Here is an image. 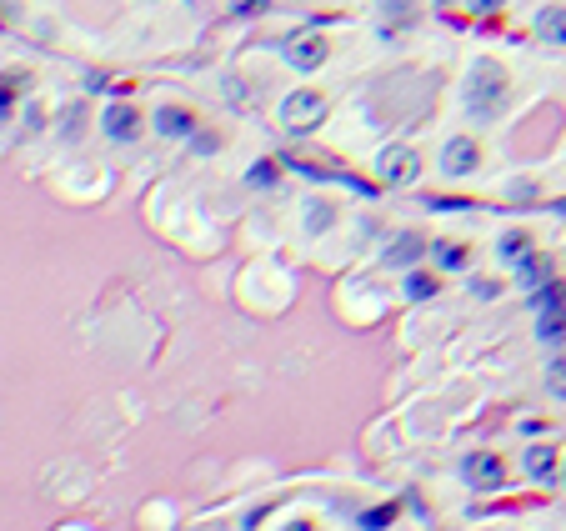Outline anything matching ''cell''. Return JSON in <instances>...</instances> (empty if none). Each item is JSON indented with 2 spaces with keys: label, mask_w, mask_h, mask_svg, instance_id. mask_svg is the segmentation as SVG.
<instances>
[{
  "label": "cell",
  "mask_w": 566,
  "mask_h": 531,
  "mask_svg": "<svg viewBox=\"0 0 566 531\" xmlns=\"http://www.w3.org/2000/svg\"><path fill=\"white\" fill-rule=\"evenodd\" d=\"M431 256V241L421 236V231H396L391 241H386V251H381V261L391 266V271H411V266H421Z\"/></svg>",
  "instance_id": "cell-8"
},
{
  "label": "cell",
  "mask_w": 566,
  "mask_h": 531,
  "mask_svg": "<svg viewBox=\"0 0 566 531\" xmlns=\"http://www.w3.org/2000/svg\"><path fill=\"white\" fill-rule=\"evenodd\" d=\"M276 181H281V166H276V161H256V166L246 171V186H251V191H271Z\"/></svg>",
  "instance_id": "cell-20"
},
{
  "label": "cell",
  "mask_w": 566,
  "mask_h": 531,
  "mask_svg": "<svg viewBox=\"0 0 566 531\" xmlns=\"http://www.w3.org/2000/svg\"><path fill=\"white\" fill-rule=\"evenodd\" d=\"M536 341L551 346V351L566 346V301H551V306L536 311Z\"/></svg>",
  "instance_id": "cell-11"
},
{
  "label": "cell",
  "mask_w": 566,
  "mask_h": 531,
  "mask_svg": "<svg viewBox=\"0 0 566 531\" xmlns=\"http://www.w3.org/2000/svg\"><path fill=\"white\" fill-rule=\"evenodd\" d=\"M546 391H551L556 401H566V356H551V361H546Z\"/></svg>",
  "instance_id": "cell-21"
},
{
  "label": "cell",
  "mask_w": 566,
  "mask_h": 531,
  "mask_svg": "<svg viewBox=\"0 0 566 531\" xmlns=\"http://www.w3.org/2000/svg\"><path fill=\"white\" fill-rule=\"evenodd\" d=\"M456 471H461V481L471 491H501L506 486V461L496 451H466Z\"/></svg>",
  "instance_id": "cell-4"
},
{
  "label": "cell",
  "mask_w": 566,
  "mask_h": 531,
  "mask_svg": "<svg viewBox=\"0 0 566 531\" xmlns=\"http://www.w3.org/2000/svg\"><path fill=\"white\" fill-rule=\"evenodd\" d=\"M531 31L546 46H566V6H541L536 21H531Z\"/></svg>",
  "instance_id": "cell-12"
},
{
  "label": "cell",
  "mask_w": 566,
  "mask_h": 531,
  "mask_svg": "<svg viewBox=\"0 0 566 531\" xmlns=\"http://www.w3.org/2000/svg\"><path fill=\"white\" fill-rule=\"evenodd\" d=\"M471 296L476 301H496L501 296V281L496 276H471Z\"/></svg>",
  "instance_id": "cell-22"
},
{
  "label": "cell",
  "mask_w": 566,
  "mask_h": 531,
  "mask_svg": "<svg viewBox=\"0 0 566 531\" xmlns=\"http://www.w3.org/2000/svg\"><path fill=\"white\" fill-rule=\"evenodd\" d=\"M501 0H471V11H496Z\"/></svg>",
  "instance_id": "cell-26"
},
{
  "label": "cell",
  "mask_w": 566,
  "mask_h": 531,
  "mask_svg": "<svg viewBox=\"0 0 566 531\" xmlns=\"http://www.w3.org/2000/svg\"><path fill=\"white\" fill-rule=\"evenodd\" d=\"M511 271H516V286H521V291H536V286H546V281L556 276V271H551V261H546L541 251H531L526 261H516Z\"/></svg>",
  "instance_id": "cell-15"
},
{
  "label": "cell",
  "mask_w": 566,
  "mask_h": 531,
  "mask_svg": "<svg viewBox=\"0 0 566 531\" xmlns=\"http://www.w3.org/2000/svg\"><path fill=\"white\" fill-rule=\"evenodd\" d=\"M496 256H501L506 266H516V261H526V256H531V231H521V226H511V231H501V236H496Z\"/></svg>",
  "instance_id": "cell-17"
},
{
  "label": "cell",
  "mask_w": 566,
  "mask_h": 531,
  "mask_svg": "<svg viewBox=\"0 0 566 531\" xmlns=\"http://www.w3.org/2000/svg\"><path fill=\"white\" fill-rule=\"evenodd\" d=\"M376 176H381L386 186H411V181L421 176V156H416V146L391 141V146L376 156Z\"/></svg>",
  "instance_id": "cell-5"
},
{
  "label": "cell",
  "mask_w": 566,
  "mask_h": 531,
  "mask_svg": "<svg viewBox=\"0 0 566 531\" xmlns=\"http://www.w3.org/2000/svg\"><path fill=\"white\" fill-rule=\"evenodd\" d=\"M556 481H561V491H566V456H561V476H556Z\"/></svg>",
  "instance_id": "cell-27"
},
{
  "label": "cell",
  "mask_w": 566,
  "mask_h": 531,
  "mask_svg": "<svg viewBox=\"0 0 566 531\" xmlns=\"http://www.w3.org/2000/svg\"><path fill=\"white\" fill-rule=\"evenodd\" d=\"M16 111V81L11 76H0V121H6Z\"/></svg>",
  "instance_id": "cell-23"
},
{
  "label": "cell",
  "mask_w": 566,
  "mask_h": 531,
  "mask_svg": "<svg viewBox=\"0 0 566 531\" xmlns=\"http://www.w3.org/2000/svg\"><path fill=\"white\" fill-rule=\"evenodd\" d=\"M151 126H156V136H161V141H186V136H196V116H191V106H181V101L156 106Z\"/></svg>",
  "instance_id": "cell-10"
},
{
  "label": "cell",
  "mask_w": 566,
  "mask_h": 531,
  "mask_svg": "<svg viewBox=\"0 0 566 531\" xmlns=\"http://www.w3.org/2000/svg\"><path fill=\"white\" fill-rule=\"evenodd\" d=\"M506 101H511V76H506V66L491 61V56L471 61L466 86H461V111H466L476 126H491V121L506 116Z\"/></svg>",
  "instance_id": "cell-1"
},
{
  "label": "cell",
  "mask_w": 566,
  "mask_h": 531,
  "mask_svg": "<svg viewBox=\"0 0 566 531\" xmlns=\"http://www.w3.org/2000/svg\"><path fill=\"white\" fill-rule=\"evenodd\" d=\"M101 131H106L116 146H131V141L141 136V111L126 106V101H111V106L101 111Z\"/></svg>",
  "instance_id": "cell-9"
},
{
  "label": "cell",
  "mask_w": 566,
  "mask_h": 531,
  "mask_svg": "<svg viewBox=\"0 0 566 531\" xmlns=\"http://www.w3.org/2000/svg\"><path fill=\"white\" fill-rule=\"evenodd\" d=\"M191 146H196L201 156H216V151H221V136H216V131H196V136H191Z\"/></svg>",
  "instance_id": "cell-24"
},
{
  "label": "cell",
  "mask_w": 566,
  "mask_h": 531,
  "mask_svg": "<svg viewBox=\"0 0 566 531\" xmlns=\"http://www.w3.org/2000/svg\"><path fill=\"white\" fill-rule=\"evenodd\" d=\"M431 261H436V271H466L471 246L466 241H431Z\"/></svg>",
  "instance_id": "cell-16"
},
{
  "label": "cell",
  "mask_w": 566,
  "mask_h": 531,
  "mask_svg": "<svg viewBox=\"0 0 566 531\" xmlns=\"http://www.w3.org/2000/svg\"><path fill=\"white\" fill-rule=\"evenodd\" d=\"M276 531H321V526H316L311 516H291V521H281Z\"/></svg>",
  "instance_id": "cell-25"
},
{
  "label": "cell",
  "mask_w": 566,
  "mask_h": 531,
  "mask_svg": "<svg viewBox=\"0 0 566 531\" xmlns=\"http://www.w3.org/2000/svg\"><path fill=\"white\" fill-rule=\"evenodd\" d=\"M436 291H441V276H436V271H426V266L401 271V296H406V301H431Z\"/></svg>",
  "instance_id": "cell-14"
},
{
  "label": "cell",
  "mask_w": 566,
  "mask_h": 531,
  "mask_svg": "<svg viewBox=\"0 0 566 531\" xmlns=\"http://www.w3.org/2000/svg\"><path fill=\"white\" fill-rule=\"evenodd\" d=\"M561 456H566V451H556V441H526V451H521V471H526V481L551 486V481L561 476Z\"/></svg>",
  "instance_id": "cell-7"
},
{
  "label": "cell",
  "mask_w": 566,
  "mask_h": 531,
  "mask_svg": "<svg viewBox=\"0 0 566 531\" xmlns=\"http://www.w3.org/2000/svg\"><path fill=\"white\" fill-rule=\"evenodd\" d=\"M326 111H331L326 91L301 86V91H291V96L281 101V126H286L291 136H306V131H316V126L326 121Z\"/></svg>",
  "instance_id": "cell-2"
},
{
  "label": "cell",
  "mask_w": 566,
  "mask_h": 531,
  "mask_svg": "<svg viewBox=\"0 0 566 531\" xmlns=\"http://www.w3.org/2000/svg\"><path fill=\"white\" fill-rule=\"evenodd\" d=\"M286 61H291V71L311 76V71H321V66L331 61V41L316 36V31H301V36L286 41Z\"/></svg>",
  "instance_id": "cell-6"
},
{
  "label": "cell",
  "mask_w": 566,
  "mask_h": 531,
  "mask_svg": "<svg viewBox=\"0 0 566 531\" xmlns=\"http://www.w3.org/2000/svg\"><path fill=\"white\" fill-rule=\"evenodd\" d=\"M396 516H401V506H396V501H381V506H366V511L356 516V526H361V531H386Z\"/></svg>",
  "instance_id": "cell-19"
},
{
  "label": "cell",
  "mask_w": 566,
  "mask_h": 531,
  "mask_svg": "<svg viewBox=\"0 0 566 531\" xmlns=\"http://www.w3.org/2000/svg\"><path fill=\"white\" fill-rule=\"evenodd\" d=\"M481 161H486V156H481V141H476V136H446V141H441V156H436V166H441L446 181L476 176Z\"/></svg>",
  "instance_id": "cell-3"
},
{
  "label": "cell",
  "mask_w": 566,
  "mask_h": 531,
  "mask_svg": "<svg viewBox=\"0 0 566 531\" xmlns=\"http://www.w3.org/2000/svg\"><path fill=\"white\" fill-rule=\"evenodd\" d=\"M336 226V206L326 201V196H311L306 206H301V231L306 236H326Z\"/></svg>",
  "instance_id": "cell-13"
},
{
  "label": "cell",
  "mask_w": 566,
  "mask_h": 531,
  "mask_svg": "<svg viewBox=\"0 0 566 531\" xmlns=\"http://www.w3.org/2000/svg\"><path fill=\"white\" fill-rule=\"evenodd\" d=\"M436 6H446V0H436Z\"/></svg>",
  "instance_id": "cell-28"
},
{
  "label": "cell",
  "mask_w": 566,
  "mask_h": 531,
  "mask_svg": "<svg viewBox=\"0 0 566 531\" xmlns=\"http://www.w3.org/2000/svg\"><path fill=\"white\" fill-rule=\"evenodd\" d=\"M376 11H381L386 31H411L416 26V0H376Z\"/></svg>",
  "instance_id": "cell-18"
}]
</instances>
